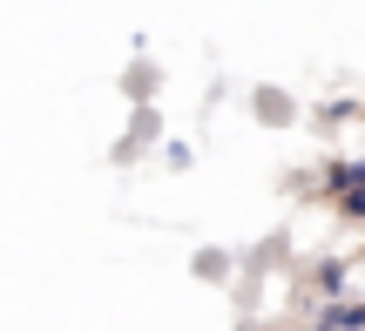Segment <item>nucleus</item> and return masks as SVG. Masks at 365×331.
Listing matches in <instances>:
<instances>
[{"instance_id": "nucleus-1", "label": "nucleus", "mask_w": 365, "mask_h": 331, "mask_svg": "<svg viewBox=\"0 0 365 331\" xmlns=\"http://www.w3.org/2000/svg\"><path fill=\"white\" fill-rule=\"evenodd\" d=\"M250 102H257V122H264V129H284V122H298V108H291L284 88H257Z\"/></svg>"}, {"instance_id": "nucleus-2", "label": "nucleus", "mask_w": 365, "mask_h": 331, "mask_svg": "<svg viewBox=\"0 0 365 331\" xmlns=\"http://www.w3.org/2000/svg\"><path fill=\"white\" fill-rule=\"evenodd\" d=\"M318 331H365V305H345V298H325V311H318Z\"/></svg>"}, {"instance_id": "nucleus-3", "label": "nucleus", "mask_w": 365, "mask_h": 331, "mask_svg": "<svg viewBox=\"0 0 365 331\" xmlns=\"http://www.w3.org/2000/svg\"><path fill=\"white\" fill-rule=\"evenodd\" d=\"M325 189H331V196H345V189H365V162H359V156L331 162V169H325Z\"/></svg>"}, {"instance_id": "nucleus-4", "label": "nucleus", "mask_w": 365, "mask_h": 331, "mask_svg": "<svg viewBox=\"0 0 365 331\" xmlns=\"http://www.w3.org/2000/svg\"><path fill=\"white\" fill-rule=\"evenodd\" d=\"M312 284H318V298H339L345 291V264H339V257H325V264L312 270Z\"/></svg>"}, {"instance_id": "nucleus-5", "label": "nucleus", "mask_w": 365, "mask_h": 331, "mask_svg": "<svg viewBox=\"0 0 365 331\" xmlns=\"http://www.w3.org/2000/svg\"><path fill=\"white\" fill-rule=\"evenodd\" d=\"M149 135H156V115H149V108H143V115H135V129H129V142H122L115 156H135V149H143Z\"/></svg>"}, {"instance_id": "nucleus-6", "label": "nucleus", "mask_w": 365, "mask_h": 331, "mask_svg": "<svg viewBox=\"0 0 365 331\" xmlns=\"http://www.w3.org/2000/svg\"><path fill=\"white\" fill-rule=\"evenodd\" d=\"M339 216H345V224H365V189H345V196H339Z\"/></svg>"}, {"instance_id": "nucleus-7", "label": "nucleus", "mask_w": 365, "mask_h": 331, "mask_svg": "<svg viewBox=\"0 0 365 331\" xmlns=\"http://www.w3.org/2000/svg\"><path fill=\"white\" fill-rule=\"evenodd\" d=\"M223 270H230V257H217V251H203V257H196V278H210V284H217Z\"/></svg>"}, {"instance_id": "nucleus-8", "label": "nucleus", "mask_w": 365, "mask_h": 331, "mask_svg": "<svg viewBox=\"0 0 365 331\" xmlns=\"http://www.w3.org/2000/svg\"><path fill=\"white\" fill-rule=\"evenodd\" d=\"M149 88H156V68L135 61V68H129V95H149Z\"/></svg>"}]
</instances>
